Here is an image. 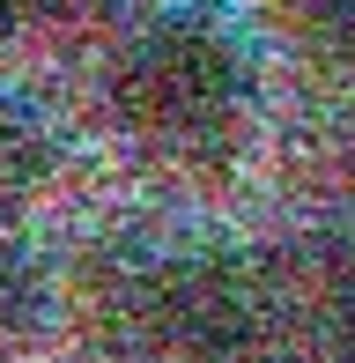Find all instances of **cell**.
I'll use <instances>...</instances> for the list:
<instances>
[{
	"instance_id": "7",
	"label": "cell",
	"mask_w": 355,
	"mask_h": 363,
	"mask_svg": "<svg viewBox=\"0 0 355 363\" xmlns=\"http://www.w3.org/2000/svg\"><path fill=\"white\" fill-rule=\"evenodd\" d=\"M8 8L45 15V23H96V15H111L119 0H8Z\"/></svg>"
},
{
	"instance_id": "9",
	"label": "cell",
	"mask_w": 355,
	"mask_h": 363,
	"mask_svg": "<svg viewBox=\"0 0 355 363\" xmlns=\"http://www.w3.org/2000/svg\"><path fill=\"white\" fill-rule=\"evenodd\" d=\"M333 363H355V349H341V356H333Z\"/></svg>"
},
{
	"instance_id": "3",
	"label": "cell",
	"mask_w": 355,
	"mask_h": 363,
	"mask_svg": "<svg viewBox=\"0 0 355 363\" xmlns=\"http://www.w3.org/2000/svg\"><path fill=\"white\" fill-rule=\"evenodd\" d=\"M59 326V274L15 230H0V363H23Z\"/></svg>"
},
{
	"instance_id": "1",
	"label": "cell",
	"mask_w": 355,
	"mask_h": 363,
	"mask_svg": "<svg viewBox=\"0 0 355 363\" xmlns=\"http://www.w3.org/2000/svg\"><path fill=\"white\" fill-rule=\"evenodd\" d=\"M252 52L222 15L170 8L126 30L104 67V104L126 141L156 148L170 163H215L245 141L252 126Z\"/></svg>"
},
{
	"instance_id": "4",
	"label": "cell",
	"mask_w": 355,
	"mask_h": 363,
	"mask_svg": "<svg viewBox=\"0 0 355 363\" xmlns=\"http://www.w3.org/2000/svg\"><path fill=\"white\" fill-rule=\"evenodd\" d=\"M52 171H59V141H52V126H45V111L30 104V96L0 89V216L30 208L52 186Z\"/></svg>"
},
{
	"instance_id": "5",
	"label": "cell",
	"mask_w": 355,
	"mask_h": 363,
	"mask_svg": "<svg viewBox=\"0 0 355 363\" xmlns=\"http://www.w3.org/2000/svg\"><path fill=\"white\" fill-rule=\"evenodd\" d=\"M311 304L341 334V349H355V230H326L311 245Z\"/></svg>"
},
{
	"instance_id": "6",
	"label": "cell",
	"mask_w": 355,
	"mask_h": 363,
	"mask_svg": "<svg viewBox=\"0 0 355 363\" xmlns=\"http://www.w3.org/2000/svg\"><path fill=\"white\" fill-rule=\"evenodd\" d=\"M289 38L333 74H355V0H289Z\"/></svg>"
},
{
	"instance_id": "2",
	"label": "cell",
	"mask_w": 355,
	"mask_h": 363,
	"mask_svg": "<svg viewBox=\"0 0 355 363\" xmlns=\"http://www.w3.org/2000/svg\"><path fill=\"white\" fill-rule=\"evenodd\" d=\"M281 289L245 245H178L141 267L134 319L170 363H260Z\"/></svg>"
},
{
	"instance_id": "8",
	"label": "cell",
	"mask_w": 355,
	"mask_h": 363,
	"mask_svg": "<svg viewBox=\"0 0 355 363\" xmlns=\"http://www.w3.org/2000/svg\"><path fill=\"white\" fill-rule=\"evenodd\" d=\"M8 23H15V8H8V0H0V52H8Z\"/></svg>"
}]
</instances>
